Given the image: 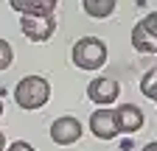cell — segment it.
<instances>
[{
    "mask_svg": "<svg viewBox=\"0 0 157 151\" xmlns=\"http://www.w3.org/2000/svg\"><path fill=\"white\" fill-rule=\"evenodd\" d=\"M115 120H118V129H121V131L135 134V131L143 126V109L135 106V104H121L115 109Z\"/></svg>",
    "mask_w": 157,
    "mask_h": 151,
    "instance_id": "ba28073f",
    "label": "cell"
},
{
    "mask_svg": "<svg viewBox=\"0 0 157 151\" xmlns=\"http://www.w3.org/2000/svg\"><path fill=\"white\" fill-rule=\"evenodd\" d=\"M118 92H121V87H118L115 79H109V76H101V79H93L87 84V98L98 106H109L118 101Z\"/></svg>",
    "mask_w": 157,
    "mask_h": 151,
    "instance_id": "8992f818",
    "label": "cell"
},
{
    "mask_svg": "<svg viewBox=\"0 0 157 151\" xmlns=\"http://www.w3.org/2000/svg\"><path fill=\"white\" fill-rule=\"evenodd\" d=\"M0 151H6V134L0 131Z\"/></svg>",
    "mask_w": 157,
    "mask_h": 151,
    "instance_id": "9a60e30c",
    "label": "cell"
},
{
    "mask_svg": "<svg viewBox=\"0 0 157 151\" xmlns=\"http://www.w3.org/2000/svg\"><path fill=\"white\" fill-rule=\"evenodd\" d=\"M20 31L25 34V39H31V42H48L51 36H53V31H56V17L53 14H48V17H23L20 20Z\"/></svg>",
    "mask_w": 157,
    "mask_h": 151,
    "instance_id": "277c9868",
    "label": "cell"
},
{
    "mask_svg": "<svg viewBox=\"0 0 157 151\" xmlns=\"http://www.w3.org/2000/svg\"><path fill=\"white\" fill-rule=\"evenodd\" d=\"M82 9L93 20H104L115 11V0H82Z\"/></svg>",
    "mask_w": 157,
    "mask_h": 151,
    "instance_id": "30bf717a",
    "label": "cell"
},
{
    "mask_svg": "<svg viewBox=\"0 0 157 151\" xmlns=\"http://www.w3.org/2000/svg\"><path fill=\"white\" fill-rule=\"evenodd\" d=\"M140 92H143L146 98L157 101V67H151L143 79H140Z\"/></svg>",
    "mask_w": 157,
    "mask_h": 151,
    "instance_id": "8fae6325",
    "label": "cell"
},
{
    "mask_svg": "<svg viewBox=\"0 0 157 151\" xmlns=\"http://www.w3.org/2000/svg\"><path fill=\"white\" fill-rule=\"evenodd\" d=\"M6 151H36V148H34L31 143H25V140H14V143H11Z\"/></svg>",
    "mask_w": 157,
    "mask_h": 151,
    "instance_id": "4fadbf2b",
    "label": "cell"
},
{
    "mask_svg": "<svg viewBox=\"0 0 157 151\" xmlns=\"http://www.w3.org/2000/svg\"><path fill=\"white\" fill-rule=\"evenodd\" d=\"M0 115H3V98H0Z\"/></svg>",
    "mask_w": 157,
    "mask_h": 151,
    "instance_id": "2e32d148",
    "label": "cell"
},
{
    "mask_svg": "<svg viewBox=\"0 0 157 151\" xmlns=\"http://www.w3.org/2000/svg\"><path fill=\"white\" fill-rule=\"evenodd\" d=\"M132 48L137 53H157V11L146 14L132 28Z\"/></svg>",
    "mask_w": 157,
    "mask_h": 151,
    "instance_id": "3957f363",
    "label": "cell"
},
{
    "mask_svg": "<svg viewBox=\"0 0 157 151\" xmlns=\"http://www.w3.org/2000/svg\"><path fill=\"white\" fill-rule=\"evenodd\" d=\"M143 151H157V140H154V143H149V145H143Z\"/></svg>",
    "mask_w": 157,
    "mask_h": 151,
    "instance_id": "5bb4252c",
    "label": "cell"
},
{
    "mask_svg": "<svg viewBox=\"0 0 157 151\" xmlns=\"http://www.w3.org/2000/svg\"><path fill=\"white\" fill-rule=\"evenodd\" d=\"M51 98V84L42 76H25L14 87V101L20 109H42Z\"/></svg>",
    "mask_w": 157,
    "mask_h": 151,
    "instance_id": "6da1fadb",
    "label": "cell"
},
{
    "mask_svg": "<svg viewBox=\"0 0 157 151\" xmlns=\"http://www.w3.org/2000/svg\"><path fill=\"white\" fill-rule=\"evenodd\" d=\"M90 131L98 137V140H112L118 131V120H115V109L109 106H98L93 115H90Z\"/></svg>",
    "mask_w": 157,
    "mask_h": 151,
    "instance_id": "52a82bcc",
    "label": "cell"
},
{
    "mask_svg": "<svg viewBox=\"0 0 157 151\" xmlns=\"http://www.w3.org/2000/svg\"><path fill=\"white\" fill-rule=\"evenodd\" d=\"M9 6L20 14H28V17H48L56 11L59 0H9Z\"/></svg>",
    "mask_w": 157,
    "mask_h": 151,
    "instance_id": "9c48e42d",
    "label": "cell"
},
{
    "mask_svg": "<svg viewBox=\"0 0 157 151\" xmlns=\"http://www.w3.org/2000/svg\"><path fill=\"white\" fill-rule=\"evenodd\" d=\"M11 62H14V48L0 36V70H9Z\"/></svg>",
    "mask_w": 157,
    "mask_h": 151,
    "instance_id": "7c38bea8",
    "label": "cell"
},
{
    "mask_svg": "<svg viewBox=\"0 0 157 151\" xmlns=\"http://www.w3.org/2000/svg\"><path fill=\"white\" fill-rule=\"evenodd\" d=\"M70 59H73V64L78 70H98L107 62V45H104V39H98V36H82V39L73 45Z\"/></svg>",
    "mask_w": 157,
    "mask_h": 151,
    "instance_id": "7a4b0ae2",
    "label": "cell"
},
{
    "mask_svg": "<svg viewBox=\"0 0 157 151\" xmlns=\"http://www.w3.org/2000/svg\"><path fill=\"white\" fill-rule=\"evenodd\" d=\"M82 120L73 118V115H62L51 123V140L56 145H73L78 137H82Z\"/></svg>",
    "mask_w": 157,
    "mask_h": 151,
    "instance_id": "5b68a950",
    "label": "cell"
}]
</instances>
